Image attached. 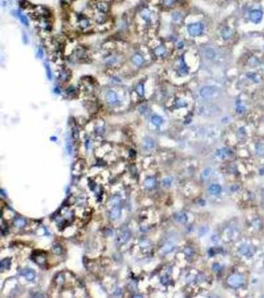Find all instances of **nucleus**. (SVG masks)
<instances>
[{"label":"nucleus","instance_id":"1","mask_svg":"<svg viewBox=\"0 0 264 298\" xmlns=\"http://www.w3.org/2000/svg\"><path fill=\"white\" fill-rule=\"evenodd\" d=\"M105 103H107V105L109 107H119L121 105L122 99L119 97V96L118 95V93L113 89H109L106 92L105 95Z\"/></svg>","mask_w":264,"mask_h":298},{"label":"nucleus","instance_id":"2","mask_svg":"<svg viewBox=\"0 0 264 298\" xmlns=\"http://www.w3.org/2000/svg\"><path fill=\"white\" fill-rule=\"evenodd\" d=\"M105 66L109 68H117L122 64L123 63V58L122 56L118 55V54H112V55H107L104 58Z\"/></svg>","mask_w":264,"mask_h":298},{"label":"nucleus","instance_id":"3","mask_svg":"<svg viewBox=\"0 0 264 298\" xmlns=\"http://www.w3.org/2000/svg\"><path fill=\"white\" fill-rule=\"evenodd\" d=\"M243 282H244L243 276L240 274H233L229 276L227 279V284L234 288L239 287L243 285Z\"/></svg>","mask_w":264,"mask_h":298},{"label":"nucleus","instance_id":"4","mask_svg":"<svg viewBox=\"0 0 264 298\" xmlns=\"http://www.w3.org/2000/svg\"><path fill=\"white\" fill-rule=\"evenodd\" d=\"M204 30V25L201 23H191L187 26V31L192 37L200 36Z\"/></svg>","mask_w":264,"mask_h":298},{"label":"nucleus","instance_id":"5","mask_svg":"<svg viewBox=\"0 0 264 298\" xmlns=\"http://www.w3.org/2000/svg\"><path fill=\"white\" fill-rule=\"evenodd\" d=\"M130 238V232L129 231L128 228H123L121 229L119 232L117 234V237H116V242L118 245H123Z\"/></svg>","mask_w":264,"mask_h":298},{"label":"nucleus","instance_id":"6","mask_svg":"<svg viewBox=\"0 0 264 298\" xmlns=\"http://www.w3.org/2000/svg\"><path fill=\"white\" fill-rule=\"evenodd\" d=\"M215 93V89L212 86H204L200 89V95L204 99H211Z\"/></svg>","mask_w":264,"mask_h":298},{"label":"nucleus","instance_id":"7","mask_svg":"<svg viewBox=\"0 0 264 298\" xmlns=\"http://www.w3.org/2000/svg\"><path fill=\"white\" fill-rule=\"evenodd\" d=\"M131 61L133 65L136 67H141L145 63V60L143 56L140 53H136L131 57Z\"/></svg>","mask_w":264,"mask_h":298},{"label":"nucleus","instance_id":"8","mask_svg":"<svg viewBox=\"0 0 264 298\" xmlns=\"http://www.w3.org/2000/svg\"><path fill=\"white\" fill-rule=\"evenodd\" d=\"M262 18H263L262 11L258 10V9H254V10L252 11L250 14V20L255 23H260V22L262 20Z\"/></svg>","mask_w":264,"mask_h":298},{"label":"nucleus","instance_id":"9","mask_svg":"<svg viewBox=\"0 0 264 298\" xmlns=\"http://www.w3.org/2000/svg\"><path fill=\"white\" fill-rule=\"evenodd\" d=\"M140 17L142 18L143 21H145L146 23H150L151 20V13L150 11L147 8L143 9L141 12L140 13Z\"/></svg>","mask_w":264,"mask_h":298},{"label":"nucleus","instance_id":"10","mask_svg":"<svg viewBox=\"0 0 264 298\" xmlns=\"http://www.w3.org/2000/svg\"><path fill=\"white\" fill-rule=\"evenodd\" d=\"M109 215H110V218L112 219V220H115V219L119 218L120 215H121V208H120V207H113Z\"/></svg>","mask_w":264,"mask_h":298},{"label":"nucleus","instance_id":"11","mask_svg":"<svg viewBox=\"0 0 264 298\" xmlns=\"http://www.w3.org/2000/svg\"><path fill=\"white\" fill-rule=\"evenodd\" d=\"M142 145L145 150H150L154 147V141L150 137H146L143 140Z\"/></svg>","mask_w":264,"mask_h":298},{"label":"nucleus","instance_id":"12","mask_svg":"<svg viewBox=\"0 0 264 298\" xmlns=\"http://www.w3.org/2000/svg\"><path fill=\"white\" fill-rule=\"evenodd\" d=\"M70 77H71V72L67 69H63L59 75V78L61 82H67L70 79Z\"/></svg>","mask_w":264,"mask_h":298},{"label":"nucleus","instance_id":"13","mask_svg":"<svg viewBox=\"0 0 264 298\" xmlns=\"http://www.w3.org/2000/svg\"><path fill=\"white\" fill-rule=\"evenodd\" d=\"M239 252H240L243 256H252V255L253 254L254 250L250 246L244 245L240 248Z\"/></svg>","mask_w":264,"mask_h":298},{"label":"nucleus","instance_id":"14","mask_svg":"<svg viewBox=\"0 0 264 298\" xmlns=\"http://www.w3.org/2000/svg\"><path fill=\"white\" fill-rule=\"evenodd\" d=\"M153 52H154V55L156 56H157V57H163V56H164L166 55L167 50H166L165 47L163 46V45H160V46L157 47L154 49V50H153Z\"/></svg>","mask_w":264,"mask_h":298},{"label":"nucleus","instance_id":"15","mask_svg":"<svg viewBox=\"0 0 264 298\" xmlns=\"http://www.w3.org/2000/svg\"><path fill=\"white\" fill-rule=\"evenodd\" d=\"M97 9H98V10H99V13H106L109 9V4H108L107 2H99V3L97 4Z\"/></svg>","mask_w":264,"mask_h":298},{"label":"nucleus","instance_id":"16","mask_svg":"<svg viewBox=\"0 0 264 298\" xmlns=\"http://www.w3.org/2000/svg\"><path fill=\"white\" fill-rule=\"evenodd\" d=\"M187 72H188L187 66L186 64H185V61H184L183 59H181L180 65H179L178 68V73L180 74V75H181V76H185V75H187Z\"/></svg>","mask_w":264,"mask_h":298},{"label":"nucleus","instance_id":"17","mask_svg":"<svg viewBox=\"0 0 264 298\" xmlns=\"http://www.w3.org/2000/svg\"><path fill=\"white\" fill-rule=\"evenodd\" d=\"M208 191L212 193V194H213V195H218L222 191V188H221L219 185L212 184L208 188Z\"/></svg>","mask_w":264,"mask_h":298},{"label":"nucleus","instance_id":"18","mask_svg":"<svg viewBox=\"0 0 264 298\" xmlns=\"http://www.w3.org/2000/svg\"><path fill=\"white\" fill-rule=\"evenodd\" d=\"M136 92L139 96L143 97L145 94V88L143 82H139L136 86Z\"/></svg>","mask_w":264,"mask_h":298},{"label":"nucleus","instance_id":"19","mask_svg":"<svg viewBox=\"0 0 264 298\" xmlns=\"http://www.w3.org/2000/svg\"><path fill=\"white\" fill-rule=\"evenodd\" d=\"M205 56L207 59H213L215 58L216 53L212 48H206L204 51Z\"/></svg>","mask_w":264,"mask_h":298},{"label":"nucleus","instance_id":"20","mask_svg":"<svg viewBox=\"0 0 264 298\" xmlns=\"http://www.w3.org/2000/svg\"><path fill=\"white\" fill-rule=\"evenodd\" d=\"M78 23H79L80 27L83 30L88 28V27L90 26V21H89V19H87V18H84V17H83L82 19H80Z\"/></svg>","mask_w":264,"mask_h":298},{"label":"nucleus","instance_id":"21","mask_svg":"<svg viewBox=\"0 0 264 298\" xmlns=\"http://www.w3.org/2000/svg\"><path fill=\"white\" fill-rule=\"evenodd\" d=\"M232 35H233V31H232L229 28L225 27L222 30V36L225 40H228V39H229V38L232 37Z\"/></svg>","mask_w":264,"mask_h":298},{"label":"nucleus","instance_id":"22","mask_svg":"<svg viewBox=\"0 0 264 298\" xmlns=\"http://www.w3.org/2000/svg\"><path fill=\"white\" fill-rule=\"evenodd\" d=\"M151 122L153 123V124L156 125V126H160L162 123H163V119L160 116L154 115L151 118Z\"/></svg>","mask_w":264,"mask_h":298},{"label":"nucleus","instance_id":"23","mask_svg":"<svg viewBox=\"0 0 264 298\" xmlns=\"http://www.w3.org/2000/svg\"><path fill=\"white\" fill-rule=\"evenodd\" d=\"M144 185L145 186L147 187V189H151L155 185V179L152 177H150V178H147L144 182Z\"/></svg>","mask_w":264,"mask_h":298},{"label":"nucleus","instance_id":"24","mask_svg":"<svg viewBox=\"0 0 264 298\" xmlns=\"http://www.w3.org/2000/svg\"><path fill=\"white\" fill-rule=\"evenodd\" d=\"M11 264V261L9 258H5L1 262V271L3 272L4 269H6L9 268Z\"/></svg>","mask_w":264,"mask_h":298},{"label":"nucleus","instance_id":"25","mask_svg":"<svg viewBox=\"0 0 264 298\" xmlns=\"http://www.w3.org/2000/svg\"><path fill=\"white\" fill-rule=\"evenodd\" d=\"M231 155V151L229 149L223 148L218 151V155L221 158H226Z\"/></svg>","mask_w":264,"mask_h":298},{"label":"nucleus","instance_id":"26","mask_svg":"<svg viewBox=\"0 0 264 298\" xmlns=\"http://www.w3.org/2000/svg\"><path fill=\"white\" fill-rule=\"evenodd\" d=\"M44 68H45V71H46V74L47 76V78L49 80H52L53 78V75H52V71H51V68H50V66L47 62H45L44 63Z\"/></svg>","mask_w":264,"mask_h":298},{"label":"nucleus","instance_id":"27","mask_svg":"<svg viewBox=\"0 0 264 298\" xmlns=\"http://www.w3.org/2000/svg\"><path fill=\"white\" fill-rule=\"evenodd\" d=\"M25 276L26 278L29 280V281H32L34 280V278H35V273L33 270H30V269H27V270L25 271Z\"/></svg>","mask_w":264,"mask_h":298},{"label":"nucleus","instance_id":"28","mask_svg":"<svg viewBox=\"0 0 264 298\" xmlns=\"http://www.w3.org/2000/svg\"><path fill=\"white\" fill-rule=\"evenodd\" d=\"M17 15H18V17H19V20L22 22V23L28 27V26H29V21H28L27 18H26L24 15L22 14L20 11H17Z\"/></svg>","mask_w":264,"mask_h":298},{"label":"nucleus","instance_id":"29","mask_svg":"<svg viewBox=\"0 0 264 298\" xmlns=\"http://www.w3.org/2000/svg\"><path fill=\"white\" fill-rule=\"evenodd\" d=\"M120 202H121V198H120L119 196L115 195V196H114L112 198L110 203H111L112 206L115 207V206H118V205L120 204Z\"/></svg>","mask_w":264,"mask_h":298},{"label":"nucleus","instance_id":"30","mask_svg":"<svg viewBox=\"0 0 264 298\" xmlns=\"http://www.w3.org/2000/svg\"><path fill=\"white\" fill-rule=\"evenodd\" d=\"M175 219H176L177 221L180 223H185L187 220V217L185 214H182V213H179V214H177L176 216H175Z\"/></svg>","mask_w":264,"mask_h":298},{"label":"nucleus","instance_id":"31","mask_svg":"<svg viewBox=\"0 0 264 298\" xmlns=\"http://www.w3.org/2000/svg\"><path fill=\"white\" fill-rule=\"evenodd\" d=\"M15 225L18 227H23L26 224L25 220H23L22 218H16L14 222Z\"/></svg>","mask_w":264,"mask_h":298},{"label":"nucleus","instance_id":"32","mask_svg":"<svg viewBox=\"0 0 264 298\" xmlns=\"http://www.w3.org/2000/svg\"><path fill=\"white\" fill-rule=\"evenodd\" d=\"M256 148L257 154H259L260 155H264V145L263 144H258V145H256Z\"/></svg>","mask_w":264,"mask_h":298},{"label":"nucleus","instance_id":"33","mask_svg":"<svg viewBox=\"0 0 264 298\" xmlns=\"http://www.w3.org/2000/svg\"><path fill=\"white\" fill-rule=\"evenodd\" d=\"M175 105H176V107H177V108H180V107H186L187 103L184 100V99H179L176 101V104H175Z\"/></svg>","mask_w":264,"mask_h":298},{"label":"nucleus","instance_id":"34","mask_svg":"<svg viewBox=\"0 0 264 298\" xmlns=\"http://www.w3.org/2000/svg\"><path fill=\"white\" fill-rule=\"evenodd\" d=\"M175 0H162V3L164 6L170 7L174 4Z\"/></svg>","mask_w":264,"mask_h":298},{"label":"nucleus","instance_id":"35","mask_svg":"<svg viewBox=\"0 0 264 298\" xmlns=\"http://www.w3.org/2000/svg\"><path fill=\"white\" fill-rule=\"evenodd\" d=\"M172 249H173V245L171 244H167L163 248V252L164 253H167V252H170Z\"/></svg>","mask_w":264,"mask_h":298},{"label":"nucleus","instance_id":"36","mask_svg":"<svg viewBox=\"0 0 264 298\" xmlns=\"http://www.w3.org/2000/svg\"><path fill=\"white\" fill-rule=\"evenodd\" d=\"M244 110H245V107H243L242 104H239V105L236 106L237 113H239V114H242V113H243V112H244Z\"/></svg>","mask_w":264,"mask_h":298},{"label":"nucleus","instance_id":"37","mask_svg":"<svg viewBox=\"0 0 264 298\" xmlns=\"http://www.w3.org/2000/svg\"><path fill=\"white\" fill-rule=\"evenodd\" d=\"M172 17H173V19L174 20H175V21H177V20H179V19H180V17H181V15H180V13H173V15H172Z\"/></svg>","mask_w":264,"mask_h":298},{"label":"nucleus","instance_id":"38","mask_svg":"<svg viewBox=\"0 0 264 298\" xmlns=\"http://www.w3.org/2000/svg\"><path fill=\"white\" fill-rule=\"evenodd\" d=\"M36 55H37V57L39 58H43V56H44V50H43L41 48H38Z\"/></svg>","mask_w":264,"mask_h":298},{"label":"nucleus","instance_id":"39","mask_svg":"<svg viewBox=\"0 0 264 298\" xmlns=\"http://www.w3.org/2000/svg\"><path fill=\"white\" fill-rule=\"evenodd\" d=\"M161 283L163 284H164V285H167L168 283H169V279H168L167 277V276L162 277Z\"/></svg>","mask_w":264,"mask_h":298},{"label":"nucleus","instance_id":"40","mask_svg":"<svg viewBox=\"0 0 264 298\" xmlns=\"http://www.w3.org/2000/svg\"><path fill=\"white\" fill-rule=\"evenodd\" d=\"M171 182H172L171 179L170 178H167L165 179H164V184L166 185V186H170Z\"/></svg>","mask_w":264,"mask_h":298},{"label":"nucleus","instance_id":"41","mask_svg":"<svg viewBox=\"0 0 264 298\" xmlns=\"http://www.w3.org/2000/svg\"><path fill=\"white\" fill-rule=\"evenodd\" d=\"M54 92H57V94H60V93H61V90L59 89L58 87H56V88L54 89Z\"/></svg>","mask_w":264,"mask_h":298},{"label":"nucleus","instance_id":"42","mask_svg":"<svg viewBox=\"0 0 264 298\" xmlns=\"http://www.w3.org/2000/svg\"><path fill=\"white\" fill-rule=\"evenodd\" d=\"M23 40H26V43H27V36H26V34H23Z\"/></svg>","mask_w":264,"mask_h":298},{"label":"nucleus","instance_id":"43","mask_svg":"<svg viewBox=\"0 0 264 298\" xmlns=\"http://www.w3.org/2000/svg\"><path fill=\"white\" fill-rule=\"evenodd\" d=\"M88 145H89V141H86V148H88Z\"/></svg>","mask_w":264,"mask_h":298}]
</instances>
